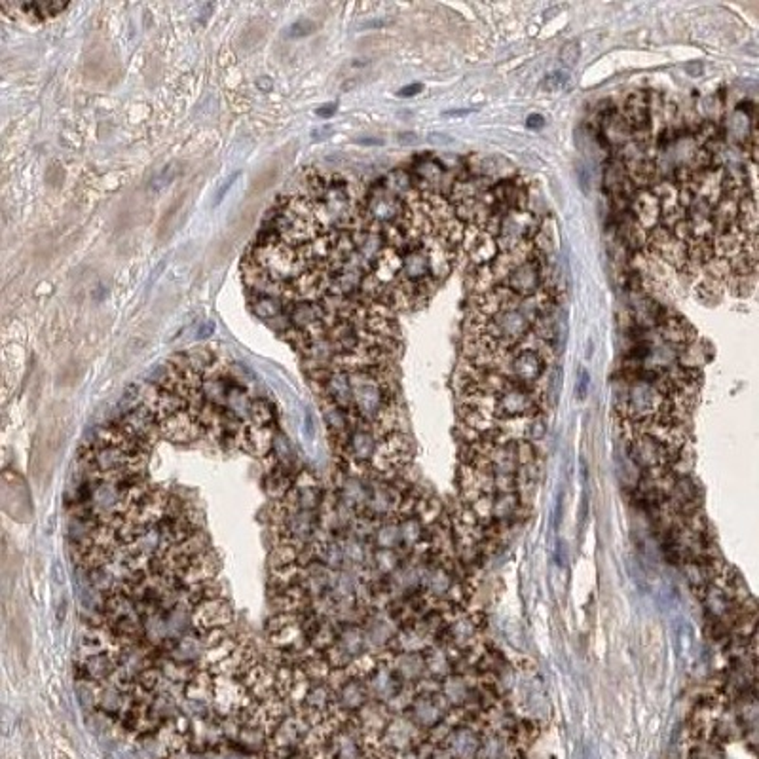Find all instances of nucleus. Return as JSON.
Masks as SVG:
<instances>
[{
  "label": "nucleus",
  "mask_w": 759,
  "mask_h": 759,
  "mask_svg": "<svg viewBox=\"0 0 759 759\" xmlns=\"http://www.w3.org/2000/svg\"><path fill=\"white\" fill-rule=\"evenodd\" d=\"M533 321V315L528 314L524 306H518L488 317L482 332L503 349H515L532 332Z\"/></svg>",
  "instance_id": "obj_1"
},
{
  "label": "nucleus",
  "mask_w": 759,
  "mask_h": 759,
  "mask_svg": "<svg viewBox=\"0 0 759 759\" xmlns=\"http://www.w3.org/2000/svg\"><path fill=\"white\" fill-rule=\"evenodd\" d=\"M539 404L537 397L528 386H520L517 382H513L505 391H501L500 395L493 401V416L495 420H524L537 416Z\"/></svg>",
  "instance_id": "obj_2"
},
{
  "label": "nucleus",
  "mask_w": 759,
  "mask_h": 759,
  "mask_svg": "<svg viewBox=\"0 0 759 759\" xmlns=\"http://www.w3.org/2000/svg\"><path fill=\"white\" fill-rule=\"evenodd\" d=\"M672 454H674V448L670 445H666L664 441L649 433L636 431L634 439L630 441V458L638 467L646 469L647 473H655V471L668 467L674 461Z\"/></svg>",
  "instance_id": "obj_3"
},
{
  "label": "nucleus",
  "mask_w": 759,
  "mask_h": 759,
  "mask_svg": "<svg viewBox=\"0 0 759 759\" xmlns=\"http://www.w3.org/2000/svg\"><path fill=\"white\" fill-rule=\"evenodd\" d=\"M537 230H539L537 218L526 209L505 213L503 220H501L500 235H498L501 253L517 249V247L524 245V243L533 242L535 235H537Z\"/></svg>",
  "instance_id": "obj_4"
},
{
  "label": "nucleus",
  "mask_w": 759,
  "mask_h": 759,
  "mask_svg": "<svg viewBox=\"0 0 759 759\" xmlns=\"http://www.w3.org/2000/svg\"><path fill=\"white\" fill-rule=\"evenodd\" d=\"M537 257V255H535ZM530 259L522 262L520 266H517L513 272H511L505 279H503V287H507L509 291H513L520 299H530V296H535L543 285V266L541 259Z\"/></svg>",
  "instance_id": "obj_5"
},
{
  "label": "nucleus",
  "mask_w": 759,
  "mask_h": 759,
  "mask_svg": "<svg viewBox=\"0 0 759 759\" xmlns=\"http://www.w3.org/2000/svg\"><path fill=\"white\" fill-rule=\"evenodd\" d=\"M234 614L224 596L203 598L194 606V627L198 632L232 627Z\"/></svg>",
  "instance_id": "obj_6"
},
{
  "label": "nucleus",
  "mask_w": 759,
  "mask_h": 759,
  "mask_svg": "<svg viewBox=\"0 0 759 759\" xmlns=\"http://www.w3.org/2000/svg\"><path fill=\"white\" fill-rule=\"evenodd\" d=\"M547 369V359L535 349H515L509 361V378L520 386H532Z\"/></svg>",
  "instance_id": "obj_7"
},
{
  "label": "nucleus",
  "mask_w": 759,
  "mask_h": 759,
  "mask_svg": "<svg viewBox=\"0 0 759 759\" xmlns=\"http://www.w3.org/2000/svg\"><path fill=\"white\" fill-rule=\"evenodd\" d=\"M463 242L467 243L469 259L475 264V268L490 266V264H493V260L501 255L498 237L488 234L486 230L473 226V224L465 230V240Z\"/></svg>",
  "instance_id": "obj_8"
},
{
  "label": "nucleus",
  "mask_w": 759,
  "mask_h": 759,
  "mask_svg": "<svg viewBox=\"0 0 759 759\" xmlns=\"http://www.w3.org/2000/svg\"><path fill=\"white\" fill-rule=\"evenodd\" d=\"M399 679L401 678L391 668V664L380 662L378 666L364 678V684H366V689H369V694H371V701L384 704L391 701L403 689L401 684H399Z\"/></svg>",
  "instance_id": "obj_9"
},
{
  "label": "nucleus",
  "mask_w": 759,
  "mask_h": 759,
  "mask_svg": "<svg viewBox=\"0 0 759 759\" xmlns=\"http://www.w3.org/2000/svg\"><path fill=\"white\" fill-rule=\"evenodd\" d=\"M364 640L369 651H380L384 647H391L397 636V624L388 614H374L366 617L363 622Z\"/></svg>",
  "instance_id": "obj_10"
},
{
  "label": "nucleus",
  "mask_w": 759,
  "mask_h": 759,
  "mask_svg": "<svg viewBox=\"0 0 759 759\" xmlns=\"http://www.w3.org/2000/svg\"><path fill=\"white\" fill-rule=\"evenodd\" d=\"M630 207H632V217H634V220L646 230L647 234L657 226H661L662 205L659 202V198L649 188L638 190L632 203H630Z\"/></svg>",
  "instance_id": "obj_11"
},
{
  "label": "nucleus",
  "mask_w": 759,
  "mask_h": 759,
  "mask_svg": "<svg viewBox=\"0 0 759 759\" xmlns=\"http://www.w3.org/2000/svg\"><path fill=\"white\" fill-rule=\"evenodd\" d=\"M403 503L404 501L401 498V493L393 486L384 484V482H372L371 498H369V503H366V509L364 511L372 518L391 517V515H395L397 511L401 509Z\"/></svg>",
  "instance_id": "obj_12"
},
{
  "label": "nucleus",
  "mask_w": 759,
  "mask_h": 759,
  "mask_svg": "<svg viewBox=\"0 0 759 759\" xmlns=\"http://www.w3.org/2000/svg\"><path fill=\"white\" fill-rule=\"evenodd\" d=\"M369 701H371V694H369L363 678H349L336 693V703L349 714L361 710Z\"/></svg>",
  "instance_id": "obj_13"
},
{
  "label": "nucleus",
  "mask_w": 759,
  "mask_h": 759,
  "mask_svg": "<svg viewBox=\"0 0 759 759\" xmlns=\"http://www.w3.org/2000/svg\"><path fill=\"white\" fill-rule=\"evenodd\" d=\"M371 482H366L363 477L359 475H347L344 480H342V486H340V493H342V503L349 505L351 509L361 511L366 509V503H369V498H371Z\"/></svg>",
  "instance_id": "obj_14"
},
{
  "label": "nucleus",
  "mask_w": 759,
  "mask_h": 759,
  "mask_svg": "<svg viewBox=\"0 0 759 759\" xmlns=\"http://www.w3.org/2000/svg\"><path fill=\"white\" fill-rule=\"evenodd\" d=\"M602 135L606 137L609 145L617 146V148H624L634 139L632 128L622 113H611L606 116V120L602 121Z\"/></svg>",
  "instance_id": "obj_15"
},
{
  "label": "nucleus",
  "mask_w": 759,
  "mask_h": 759,
  "mask_svg": "<svg viewBox=\"0 0 759 759\" xmlns=\"http://www.w3.org/2000/svg\"><path fill=\"white\" fill-rule=\"evenodd\" d=\"M389 664L404 681H418L428 674L425 657H421V653H397Z\"/></svg>",
  "instance_id": "obj_16"
},
{
  "label": "nucleus",
  "mask_w": 759,
  "mask_h": 759,
  "mask_svg": "<svg viewBox=\"0 0 759 759\" xmlns=\"http://www.w3.org/2000/svg\"><path fill=\"white\" fill-rule=\"evenodd\" d=\"M736 222H738V202L729 198V196H723L714 205V213H712L714 232H716V235L725 234V232L736 226Z\"/></svg>",
  "instance_id": "obj_17"
},
{
  "label": "nucleus",
  "mask_w": 759,
  "mask_h": 759,
  "mask_svg": "<svg viewBox=\"0 0 759 759\" xmlns=\"http://www.w3.org/2000/svg\"><path fill=\"white\" fill-rule=\"evenodd\" d=\"M429 640H431V634L428 630L420 629V627H412V629H404L401 632H397L391 647H395L399 653H421L429 647Z\"/></svg>",
  "instance_id": "obj_18"
},
{
  "label": "nucleus",
  "mask_w": 759,
  "mask_h": 759,
  "mask_svg": "<svg viewBox=\"0 0 759 759\" xmlns=\"http://www.w3.org/2000/svg\"><path fill=\"white\" fill-rule=\"evenodd\" d=\"M661 334L666 342H670L674 346H689L693 344L694 331L691 325L687 323L684 317H666L661 323Z\"/></svg>",
  "instance_id": "obj_19"
},
{
  "label": "nucleus",
  "mask_w": 759,
  "mask_h": 759,
  "mask_svg": "<svg viewBox=\"0 0 759 759\" xmlns=\"http://www.w3.org/2000/svg\"><path fill=\"white\" fill-rule=\"evenodd\" d=\"M421 587L425 589L429 596L445 598L454 589L452 575L448 574L445 568H441V565H436V568H425V574H423V579H421Z\"/></svg>",
  "instance_id": "obj_20"
},
{
  "label": "nucleus",
  "mask_w": 759,
  "mask_h": 759,
  "mask_svg": "<svg viewBox=\"0 0 759 759\" xmlns=\"http://www.w3.org/2000/svg\"><path fill=\"white\" fill-rule=\"evenodd\" d=\"M748 235L744 234L743 230L738 226H735L733 230H729L725 234L714 235V249H716V257H721V259H735L736 255L744 253V242H746Z\"/></svg>",
  "instance_id": "obj_21"
},
{
  "label": "nucleus",
  "mask_w": 759,
  "mask_h": 759,
  "mask_svg": "<svg viewBox=\"0 0 759 759\" xmlns=\"http://www.w3.org/2000/svg\"><path fill=\"white\" fill-rule=\"evenodd\" d=\"M736 226L743 230L746 235L758 234L759 232V205L754 200V196H744L738 202V222Z\"/></svg>",
  "instance_id": "obj_22"
},
{
  "label": "nucleus",
  "mask_w": 759,
  "mask_h": 759,
  "mask_svg": "<svg viewBox=\"0 0 759 759\" xmlns=\"http://www.w3.org/2000/svg\"><path fill=\"white\" fill-rule=\"evenodd\" d=\"M374 543L378 549L397 550L403 545V535H401V524L395 520H386L382 524L376 526V530L372 533Z\"/></svg>",
  "instance_id": "obj_23"
},
{
  "label": "nucleus",
  "mask_w": 759,
  "mask_h": 759,
  "mask_svg": "<svg viewBox=\"0 0 759 759\" xmlns=\"http://www.w3.org/2000/svg\"><path fill=\"white\" fill-rule=\"evenodd\" d=\"M423 574H425V568H421L418 564H406L401 565L397 570L395 574L391 575V585L393 589L399 590V592H408V590L420 587L421 579H423Z\"/></svg>",
  "instance_id": "obj_24"
},
{
  "label": "nucleus",
  "mask_w": 759,
  "mask_h": 759,
  "mask_svg": "<svg viewBox=\"0 0 759 759\" xmlns=\"http://www.w3.org/2000/svg\"><path fill=\"white\" fill-rule=\"evenodd\" d=\"M443 694L448 699V703L452 704L454 708H460L463 704L469 703V687L465 684V679L460 678V676H448L443 684Z\"/></svg>",
  "instance_id": "obj_25"
},
{
  "label": "nucleus",
  "mask_w": 759,
  "mask_h": 759,
  "mask_svg": "<svg viewBox=\"0 0 759 759\" xmlns=\"http://www.w3.org/2000/svg\"><path fill=\"white\" fill-rule=\"evenodd\" d=\"M425 666H428V674L435 676V678H448V674L452 670L450 659H448L445 649H441V647L429 649L428 657H425Z\"/></svg>",
  "instance_id": "obj_26"
},
{
  "label": "nucleus",
  "mask_w": 759,
  "mask_h": 759,
  "mask_svg": "<svg viewBox=\"0 0 759 759\" xmlns=\"http://www.w3.org/2000/svg\"><path fill=\"white\" fill-rule=\"evenodd\" d=\"M372 564L376 568V572L382 575H393L401 568V560L397 550L378 549L372 554Z\"/></svg>",
  "instance_id": "obj_27"
},
{
  "label": "nucleus",
  "mask_w": 759,
  "mask_h": 759,
  "mask_svg": "<svg viewBox=\"0 0 759 759\" xmlns=\"http://www.w3.org/2000/svg\"><path fill=\"white\" fill-rule=\"evenodd\" d=\"M399 524H401L403 545H406V547H416L423 539V524L420 522V518L404 517Z\"/></svg>",
  "instance_id": "obj_28"
},
{
  "label": "nucleus",
  "mask_w": 759,
  "mask_h": 759,
  "mask_svg": "<svg viewBox=\"0 0 759 759\" xmlns=\"http://www.w3.org/2000/svg\"><path fill=\"white\" fill-rule=\"evenodd\" d=\"M703 270L706 277H710V279L719 283H727L731 279V275H733L731 260L721 259V257H714L708 264H704Z\"/></svg>",
  "instance_id": "obj_29"
},
{
  "label": "nucleus",
  "mask_w": 759,
  "mask_h": 759,
  "mask_svg": "<svg viewBox=\"0 0 759 759\" xmlns=\"http://www.w3.org/2000/svg\"><path fill=\"white\" fill-rule=\"evenodd\" d=\"M518 507V500L515 493L511 492H501V495H498L495 500H492V517L493 518H509Z\"/></svg>",
  "instance_id": "obj_30"
},
{
  "label": "nucleus",
  "mask_w": 759,
  "mask_h": 759,
  "mask_svg": "<svg viewBox=\"0 0 759 759\" xmlns=\"http://www.w3.org/2000/svg\"><path fill=\"white\" fill-rule=\"evenodd\" d=\"M19 8H23L27 14L34 12V16L40 17H51L61 14L63 10L69 6L67 2H46V0H40V2H27V4H17Z\"/></svg>",
  "instance_id": "obj_31"
},
{
  "label": "nucleus",
  "mask_w": 759,
  "mask_h": 759,
  "mask_svg": "<svg viewBox=\"0 0 759 759\" xmlns=\"http://www.w3.org/2000/svg\"><path fill=\"white\" fill-rule=\"evenodd\" d=\"M725 283H719V281H714V279H710V277H704V281L699 285V299H703L704 302H708V304H714V302H718L719 299H721V287H723Z\"/></svg>",
  "instance_id": "obj_32"
},
{
  "label": "nucleus",
  "mask_w": 759,
  "mask_h": 759,
  "mask_svg": "<svg viewBox=\"0 0 759 759\" xmlns=\"http://www.w3.org/2000/svg\"><path fill=\"white\" fill-rule=\"evenodd\" d=\"M475 636V624L471 619H460L454 622L452 638L456 644H469Z\"/></svg>",
  "instance_id": "obj_33"
},
{
  "label": "nucleus",
  "mask_w": 759,
  "mask_h": 759,
  "mask_svg": "<svg viewBox=\"0 0 759 759\" xmlns=\"http://www.w3.org/2000/svg\"><path fill=\"white\" fill-rule=\"evenodd\" d=\"M725 285L735 296H748L754 289V275H731Z\"/></svg>",
  "instance_id": "obj_34"
},
{
  "label": "nucleus",
  "mask_w": 759,
  "mask_h": 759,
  "mask_svg": "<svg viewBox=\"0 0 759 759\" xmlns=\"http://www.w3.org/2000/svg\"><path fill=\"white\" fill-rule=\"evenodd\" d=\"M545 435H547V421L543 420L539 414L528 418V421H526V436L530 441H541Z\"/></svg>",
  "instance_id": "obj_35"
},
{
  "label": "nucleus",
  "mask_w": 759,
  "mask_h": 759,
  "mask_svg": "<svg viewBox=\"0 0 759 759\" xmlns=\"http://www.w3.org/2000/svg\"><path fill=\"white\" fill-rule=\"evenodd\" d=\"M731 268H733V275H754L756 264L744 253H740L735 259H731Z\"/></svg>",
  "instance_id": "obj_36"
},
{
  "label": "nucleus",
  "mask_w": 759,
  "mask_h": 759,
  "mask_svg": "<svg viewBox=\"0 0 759 759\" xmlns=\"http://www.w3.org/2000/svg\"><path fill=\"white\" fill-rule=\"evenodd\" d=\"M579 57H581V48H579L577 42H570V44H565L564 48L560 49V61L565 67H574L579 61Z\"/></svg>",
  "instance_id": "obj_37"
},
{
  "label": "nucleus",
  "mask_w": 759,
  "mask_h": 759,
  "mask_svg": "<svg viewBox=\"0 0 759 759\" xmlns=\"http://www.w3.org/2000/svg\"><path fill=\"white\" fill-rule=\"evenodd\" d=\"M315 31V23L310 21V19H300L296 23L291 25L289 29V38H300V36H307Z\"/></svg>",
  "instance_id": "obj_38"
},
{
  "label": "nucleus",
  "mask_w": 759,
  "mask_h": 759,
  "mask_svg": "<svg viewBox=\"0 0 759 759\" xmlns=\"http://www.w3.org/2000/svg\"><path fill=\"white\" fill-rule=\"evenodd\" d=\"M744 255L754 262V264H759V232L758 234H751L746 237L744 242Z\"/></svg>",
  "instance_id": "obj_39"
},
{
  "label": "nucleus",
  "mask_w": 759,
  "mask_h": 759,
  "mask_svg": "<svg viewBox=\"0 0 759 759\" xmlns=\"http://www.w3.org/2000/svg\"><path fill=\"white\" fill-rule=\"evenodd\" d=\"M237 175H240V173H234V175H232V177L228 178V180H226V183H224V185L220 186V190H218V192H217V202H215V205H218V203H220V202H222V200H224V196H226L228 190L232 188V183H234L235 178H237Z\"/></svg>",
  "instance_id": "obj_40"
},
{
  "label": "nucleus",
  "mask_w": 759,
  "mask_h": 759,
  "mask_svg": "<svg viewBox=\"0 0 759 759\" xmlns=\"http://www.w3.org/2000/svg\"><path fill=\"white\" fill-rule=\"evenodd\" d=\"M587 386H589V372H587V369H581L579 371V386H577V391H579L581 399L587 393Z\"/></svg>",
  "instance_id": "obj_41"
},
{
  "label": "nucleus",
  "mask_w": 759,
  "mask_h": 759,
  "mask_svg": "<svg viewBox=\"0 0 759 759\" xmlns=\"http://www.w3.org/2000/svg\"><path fill=\"white\" fill-rule=\"evenodd\" d=\"M421 89H423L421 84H412V86H406V88L401 89L397 95H399V97H412V95H418Z\"/></svg>",
  "instance_id": "obj_42"
},
{
  "label": "nucleus",
  "mask_w": 759,
  "mask_h": 759,
  "mask_svg": "<svg viewBox=\"0 0 759 759\" xmlns=\"http://www.w3.org/2000/svg\"><path fill=\"white\" fill-rule=\"evenodd\" d=\"M397 141H399L401 145H416L420 139H418L416 133H401V135L397 137Z\"/></svg>",
  "instance_id": "obj_43"
},
{
  "label": "nucleus",
  "mask_w": 759,
  "mask_h": 759,
  "mask_svg": "<svg viewBox=\"0 0 759 759\" xmlns=\"http://www.w3.org/2000/svg\"><path fill=\"white\" fill-rule=\"evenodd\" d=\"M334 113H336V105H332V103L317 108V116H321V118H331V116H334Z\"/></svg>",
  "instance_id": "obj_44"
},
{
  "label": "nucleus",
  "mask_w": 759,
  "mask_h": 759,
  "mask_svg": "<svg viewBox=\"0 0 759 759\" xmlns=\"http://www.w3.org/2000/svg\"><path fill=\"white\" fill-rule=\"evenodd\" d=\"M332 126H323V128H319V130H314L312 131V137L314 139H327V137H331L332 135Z\"/></svg>",
  "instance_id": "obj_45"
},
{
  "label": "nucleus",
  "mask_w": 759,
  "mask_h": 759,
  "mask_svg": "<svg viewBox=\"0 0 759 759\" xmlns=\"http://www.w3.org/2000/svg\"><path fill=\"white\" fill-rule=\"evenodd\" d=\"M429 141H431V143H435V145H452L454 143L452 137H448V135H439V133H433V135L429 137Z\"/></svg>",
  "instance_id": "obj_46"
},
{
  "label": "nucleus",
  "mask_w": 759,
  "mask_h": 759,
  "mask_svg": "<svg viewBox=\"0 0 759 759\" xmlns=\"http://www.w3.org/2000/svg\"><path fill=\"white\" fill-rule=\"evenodd\" d=\"M545 126V120H543V116H539V114H532L530 118H528V128H543Z\"/></svg>",
  "instance_id": "obj_47"
},
{
  "label": "nucleus",
  "mask_w": 759,
  "mask_h": 759,
  "mask_svg": "<svg viewBox=\"0 0 759 759\" xmlns=\"http://www.w3.org/2000/svg\"><path fill=\"white\" fill-rule=\"evenodd\" d=\"M213 331H215V323L209 321V323H205L202 329L198 331V338H207L209 334H213Z\"/></svg>",
  "instance_id": "obj_48"
},
{
  "label": "nucleus",
  "mask_w": 759,
  "mask_h": 759,
  "mask_svg": "<svg viewBox=\"0 0 759 759\" xmlns=\"http://www.w3.org/2000/svg\"><path fill=\"white\" fill-rule=\"evenodd\" d=\"M547 84H550V89L558 88V86H562V84H564V76H562V73L552 74L550 78H547Z\"/></svg>",
  "instance_id": "obj_49"
},
{
  "label": "nucleus",
  "mask_w": 759,
  "mask_h": 759,
  "mask_svg": "<svg viewBox=\"0 0 759 759\" xmlns=\"http://www.w3.org/2000/svg\"><path fill=\"white\" fill-rule=\"evenodd\" d=\"M359 145H382L384 141H380V139H361V141H357Z\"/></svg>",
  "instance_id": "obj_50"
},
{
  "label": "nucleus",
  "mask_w": 759,
  "mask_h": 759,
  "mask_svg": "<svg viewBox=\"0 0 759 759\" xmlns=\"http://www.w3.org/2000/svg\"><path fill=\"white\" fill-rule=\"evenodd\" d=\"M471 110H450V113H445L446 116H465V114H469Z\"/></svg>",
  "instance_id": "obj_51"
}]
</instances>
